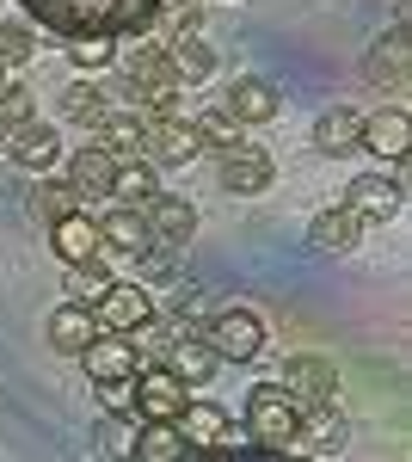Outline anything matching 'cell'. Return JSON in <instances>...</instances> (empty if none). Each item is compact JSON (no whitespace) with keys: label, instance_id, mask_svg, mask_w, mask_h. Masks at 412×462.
I'll use <instances>...</instances> for the list:
<instances>
[{"label":"cell","instance_id":"cell-1","mask_svg":"<svg viewBox=\"0 0 412 462\" xmlns=\"http://www.w3.org/2000/svg\"><path fill=\"white\" fill-rule=\"evenodd\" d=\"M19 13L32 19L37 32L62 37H130V32H148L160 0H19Z\"/></svg>","mask_w":412,"mask_h":462},{"label":"cell","instance_id":"cell-2","mask_svg":"<svg viewBox=\"0 0 412 462\" xmlns=\"http://www.w3.org/2000/svg\"><path fill=\"white\" fill-rule=\"evenodd\" d=\"M246 431H252L259 457L296 450V401L277 389V383H259V389L246 394Z\"/></svg>","mask_w":412,"mask_h":462},{"label":"cell","instance_id":"cell-3","mask_svg":"<svg viewBox=\"0 0 412 462\" xmlns=\"http://www.w3.org/2000/svg\"><path fill=\"white\" fill-rule=\"evenodd\" d=\"M136 154L148 161V167H185V161L204 154V143H197L191 117L167 111V117H148V124H142V148H136Z\"/></svg>","mask_w":412,"mask_h":462},{"label":"cell","instance_id":"cell-4","mask_svg":"<svg viewBox=\"0 0 412 462\" xmlns=\"http://www.w3.org/2000/svg\"><path fill=\"white\" fill-rule=\"evenodd\" d=\"M204 339L215 346V357L246 364V357H259V346H265V320L252 315V309H215L204 320Z\"/></svg>","mask_w":412,"mask_h":462},{"label":"cell","instance_id":"cell-5","mask_svg":"<svg viewBox=\"0 0 412 462\" xmlns=\"http://www.w3.org/2000/svg\"><path fill=\"white\" fill-rule=\"evenodd\" d=\"M179 93H185V87H179V74L167 69V50H160V56H148V62L130 69V93H124V99H130L142 117H167V111H179Z\"/></svg>","mask_w":412,"mask_h":462},{"label":"cell","instance_id":"cell-6","mask_svg":"<svg viewBox=\"0 0 412 462\" xmlns=\"http://www.w3.org/2000/svg\"><path fill=\"white\" fill-rule=\"evenodd\" d=\"M277 389L296 401V413L302 407H320V401H333L339 394V370L326 364V357H289L283 364V376H277Z\"/></svg>","mask_w":412,"mask_h":462},{"label":"cell","instance_id":"cell-7","mask_svg":"<svg viewBox=\"0 0 412 462\" xmlns=\"http://www.w3.org/2000/svg\"><path fill=\"white\" fill-rule=\"evenodd\" d=\"M167 370L185 383V389H204L209 376L222 370V357H215V346H209L204 333H191V327H179L172 333V346H167Z\"/></svg>","mask_w":412,"mask_h":462},{"label":"cell","instance_id":"cell-8","mask_svg":"<svg viewBox=\"0 0 412 462\" xmlns=\"http://www.w3.org/2000/svg\"><path fill=\"white\" fill-rule=\"evenodd\" d=\"M148 315H154V296H148L142 284H111L99 302H93V320H99V333H136Z\"/></svg>","mask_w":412,"mask_h":462},{"label":"cell","instance_id":"cell-9","mask_svg":"<svg viewBox=\"0 0 412 462\" xmlns=\"http://www.w3.org/2000/svg\"><path fill=\"white\" fill-rule=\"evenodd\" d=\"M80 357H87V376H93V383L136 376V364H142V352H136V339H130V333H93V339L80 346Z\"/></svg>","mask_w":412,"mask_h":462},{"label":"cell","instance_id":"cell-10","mask_svg":"<svg viewBox=\"0 0 412 462\" xmlns=\"http://www.w3.org/2000/svg\"><path fill=\"white\" fill-rule=\"evenodd\" d=\"M344 204L363 216V222H388V216L407 210V191H400L394 179H381V173H357L344 185Z\"/></svg>","mask_w":412,"mask_h":462},{"label":"cell","instance_id":"cell-11","mask_svg":"<svg viewBox=\"0 0 412 462\" xmlns=\"http://www.w3.org/2000/svg\"><path fill=\"white\" fill-rule=\"evenodd\" d=\"M296 450H308V457H339L344 450V420L333 401H320V407H302L296 413Z\"/></svg>","mask_w":412,"mask_h":462},{"label":"cell","instance_id":"cell-12","mask_svg":"<svg viewBox=\"0 0 412 462\" xmlns=\"http://www.w3.org/2000/svg\"><path fill=\"white\" fill-rule=\"evenodd\" d=\"M179 413H185V383L172 376L167 364L142 370L136 376V420H179Z\"/></svg>","mask_w":412,"mask_h":462},{"label":"cell","instance_id":"cell-13","mask_svg":"<svg viewBox=\"0 0 412 462\" xmlns=\"http://www.w3.org/2000/svg\"><path fill=\"white\" fill-rule=\"evenodd\" d=\"M142 216H148V235H154L160 247H185V241L197 235V210H191L185 198H167V191H154V198L142 204Z\"/></svg>","mask_w":412,"mask_h":462},{"label":"cell","instance_id":"cell-14","mask_svg":"<svg viewBox=\"0 0 412 462\" xmlns=\"http://www.w3.org/2000/svg\"><path fill=\"white\" fill-rule=\"evenodd\" d=\"M271 179H277V167H271L265 148H228V154H222V185H228L234 198H259Z\"/></svg>","mask_w":412,"mask_h":462},{"label":"cell","instance_id":"cell-15","mask_svg":"<svg viewBox=\"0 0 412 462\" xmlns=\"http://www.w3.org/2000/svg\"><path fill=\"white\" fill-rule=\"evenodd\" d=\"M6 154L37 179V173H50V167H56L62 143H56V130H50V124H37V117H32V124H19V130H6Z\"/></svg>","mask_w":412,"mask_h":462},{"label":"cell","instance_id":"cell-16","mask_svg":"<svg viewBox=\"0 0 412 462\" xmlns=\"http://www.w3.org/2000/svg\"><path fill=\"white\" fill-rule=\"evenodd\" d=\"M222 106L234 111L241 124H271L277 111H283V93H277L271 80H259V74H241V80L222 93Z\"/></svg>","mask_w":412,"mask_h":462},{"label":"cell","instance_id":"cell-17","mask_svg":"<svg viewBox=\"0 0 412 462\" xmlns=\"http://www.w3.org/2000/svg\"><path fill=\"white\" fill-rule=\"evenodd\" d=\"M357 148L400 161V154L412 148V117H407L400 106H388V111H376V117H363V130H357Z\"/></svg>","mask_w":412,"mask_h":462},{"label":"cell","instance_id":"cell-18","mask_svg":"<svg viewBox=\"0 0 412 462\" xmlns=\"http://www.w3.org/2000/svg\"><path fill=\"white\" fill-rule=\"evenodd\" d=\"M363 241V216L351 210V204H333V210H320L308 222V247L314 253H351Z\"/></svg>","mask_w":412,"mask_h":462},{"label":"cell","instance_id":"cell-19","mask_svg":"<svg viewBox=\"0 0 412 462\" xmlns=\"http://www.w3.org/2000/svg\"><path fill=\"white\" fill-rule=\"evenodd\" d=\"M50 241H56V253L69 259V265H80V259H99L105 253V235H99V222L87 210H74L62 216V222H50Z\"/></svg>","mask_w":412,"mask_h":462},{"label":"cell","instance_id":"cell-20","mask_svg":"<svg viewBox=\"0 0 412 462\" xmlns=\"http://www.w3.org/2000/svg\"><path fill=\"white\" fill-rule=\"evenodd\" d=\"M363 74H370V80H388V87H400V80L412 74V37H407V19H394V32H388L376 50H370Z\"/></svg>","mask_w":412,"mask_h":462},{"label":"cell","instance_id":"cell-21","mask_svg":"<svg viewBox=\"0 0 412 462\" xmlns=\"http://www.w3.org/2000/svg\"><path fill=\"white\" fill-rule=\"evenodd\" d=\"M142 124H148V117L124 99V106H105L99 117H93V136H99V148H111V154H136L142 148Z\"/></svg>","mask_w":412,"mask_h":462},{"label":"cell","instance_id":"cell-22","mask_svg":"<svg viewBox=\"0 0 412 462\" xmlns=\"http://www.w3.org/2000/svg\"><path fill=\"white\" fill-rule=\"evenodd\" d=\"M69 185L80 198H111V185H117V154H111V148H80L69 161Z\"/></svg>","mask_w":412,"mask_h":462},{"label":"cell","instance_id":"cell-23","mask_svg":"<svg viewBox=\"0 0 412 462\" xmlns=\"http://www.w3.org/2000/svg\"><path fill=\"white\" fill-rule=\"evenodd\" d=\"M99 333V320H93V309L87 302H62L56 315H50V346L56 352H69V357H80V346Z\"/></svg>","mask_w":412,"mask_h":462},{"label":"cell","instance_id":"cell-24","mask_svg":"<svg viewBox=\"0 0 412 462\" xmlns=\"http://www.w3.org/2000/svg\"><path fill=\"white\" fill-rule=\"evenodd\" d=\"M136 462H172V457H185L191 444H185V431H179V420H142L136 431Z\"/></svg>","mask_w":412,"mask_h":462},{"label":"cell","instance_id":"cell-25","mask_svg":"<svg viewBox=\"0 0 412 462\" xmlns=\"http://www.w3.org/2000/svg\"><path fill=\"white\" fill-rule=\"evenodd\" d=\"M167 69L179 74V87H197L215 74V50H209L204 37H172L167 43Z\"/></svg>","mask_w":412,"mask_h":462},{"label":"cell","instance_id":"cell-26","mask_svg":"<svg viewBox=\"0 0 412 462\" xmlns=\"http://www.w3.org/2000/svg\"><path fill=\"white\" fill-rule=\"evenodd\" d=\"M357 130H363V117L351 106H333V111H320V124H314V148L320 154H357Z\"/></svg>","mask_w":412,"mask_h":462},{"label":"cell","instance_id":"cell-27","mask_svg":"<svg viewBox=\"0 0 412 462\" xmlns=\"http://www.w3.org/2000/svg\"><path fill=\"white\" fill-rule=\"evenodd\" d=\"M99 235H105V247H117V253H142V247H154V235H148V216H142L136 204H117V210L99 222Z\"/></svg>","mask_w":412,"mask_h":462},{"label":"cell","instance_id":"cell-28","mask_svg":"<svg viewBox=\"0 0 412 462\" xmlns=\"http://www.w3.org/2000/svg\"><path fill=\"white\" fill-rule=\"evenodd\" d=\"M222 426H228V413L215 401H185V413H179V431H185V444L197 457H209V444L222 438Z\"/></svg>","mask_w":412,"mask_h":462},{"label":"cell","instance_id":"cell-29","mask_svg":"<svg viewBox=\"0 0 412 462\" xmlns=\"http://www.w3.org/2000/svg\"><path fill=\"white\" fill-rule=\"evenodd\" d=\"M74 210H87V204H80V191H74L69 179H37L32 185V216L37 222H62V216H74Z\"/></svg>","mask_w":412,"mask_h":462},{"label":"cell","instance_id":"cell-30","mask_svg":"<svg viewBox=\"0 0 412 462\" xmlns=\"http://www.w3.org/2000/svg\"><path fill=\"white\" fill-rule=\"evenodd\" d=\"M191 130H197V143H204V148H222V154H228V148H241V130H246V124L228 106H209V111H197V117H191Z\"/></svg>","mask_w":412,"mask_h":462},{"label":"cell","instance_id":"cell-31","mask_svg":"<svg viewBox=\"0 0 412 462\" xmlns=\"http://www.w3.org/2000/svg\"><path fill=\"white\" fill-rule=\"evenodd\" d=\"M197 19H204V0H160V13H154V25L148 32L172 43V37H197Z\"/></svg>","mask_w":412,"mask_h":462},{"label":"cell","instance_id":"cell-32","mask_svg":"<svg viewBox=\"0 0 412 462\" xmlns=\"http://www.w3.org/2000/svg\"><path fill=\"white\" fill-rule=\"evenodd\" d=\"M154 191H160V185H154V167H148L142 154H136V161H117V185H111L117 204H148Z\"/></svg>","mask_w":412,"mask_h":462},{"label":"cell","instance_id":"cell-33","mask_svg":"<svg viewBox=\"0 0 412 462\" xmlns=\"http://www.w3.org/2000/svg\"><path fill=\"white\" fill-rule=\"evenodd\" d=\"M111 284H117V278L105 272V259H80V265H69V302H87V309H93Z\"/></svg>","mask_w":412,"mask_h":462},{"label":"cell","instance_id":"cell-34","mask_svg":"<svg viewBox=\"0 0 412 462\" xmlns=\"http://www.w3.org/2000/svg\"><path fill=\"white\" fill-rule=\"evenodd\" d=\"M105 106H111V99H105V93L93 87V80H74L69 93H62V111H69L74 124H93V117H99Z\"/></svg>","mask_w":412,"mask_h":462},{"label":"cell","instance_id":"cell-35","mask_svg":"<svg viewBox=\"0 0 412 462\" xmlns=\"http://www.w3.org/2000/svg\"><path fill=\"white\" fill-rule=\"evenodd\" d=\"M37 117V93H25V87H0V130H19V124H32Z\"/></svg>","mask_w":412,"mask_h":462},{"label":"cell","instance_id":"cell-36","mask_svg":"<svg viewBox=\"0 0 412 462\" xmlns=\"http://www.w3.org/2000/svg\"><path fill=\"white\" fill-rule=\"evenodd\" d=\"M69 56L74 69H105V62H117V37H74Z\"/></svg>","mask_w":412,"mask_h":462},{"label":"cell","instance_id":"cell-37","mask_svg":"<svg viewBox=\"0 0 412 462\" xmlns=\"http://www.w3.org/2000/svg\"><path fill=\"white\" fill-rule=\"evenodd\" d=\"M99 401L111 420H136V376H117V383H99Z\"/></svg>","mask_w":412,"mask_h":462},{"label":"cell","instance_id":"cell-38","mask_svg":"<svg viewBox=\"0 0 412 462\" xmlns=\"http://www.w3.org/2000/svg\"><path fill=\"white\" fill-rule=\"evenodd\" d=\"M179 253L185 247H160V241L142 247V278H172V272H179Z\"/></svg>","mask_w":412,"mask_h":462},{"label":"cell","instance_id":"cell-39","mask_svg":"<svg viewBox=\"0 0 412 462\" xmlns=\"http://www.w3.org/2000/svg\"><path fill=\"white\" fill-rule=\"evenodd\" d=\"M0 56L6 62H25L32 56V25H0Z\"/></svg>","mask_w":412,"mask_h":462},{"label":"cell","instance_id":"cell-40","mask_svg":"<svg viewBox=\"0 0 412 462\" xmlns=\"http://www.w3.org/2000/svg\"><path fill=\"white\" fill-rule=\"evenodd\" d=\"M6 69H13V62H6V56H0V87H6Z\"/></svg>","mask_w":412,"mask_h":462},{"label":"cell","instance_id":"cell-41","mask_svg":"<svg viewBox=\"0 0 412 462\" xmlns=\"http://www.w3.org/2000/svg\"><path fill=\"white\" fill-rule=\"evenodd\" d=\"M0 154H6V130H0Z\"/></svg>","mask_w":412,"mask_h":462}]
</instances>
